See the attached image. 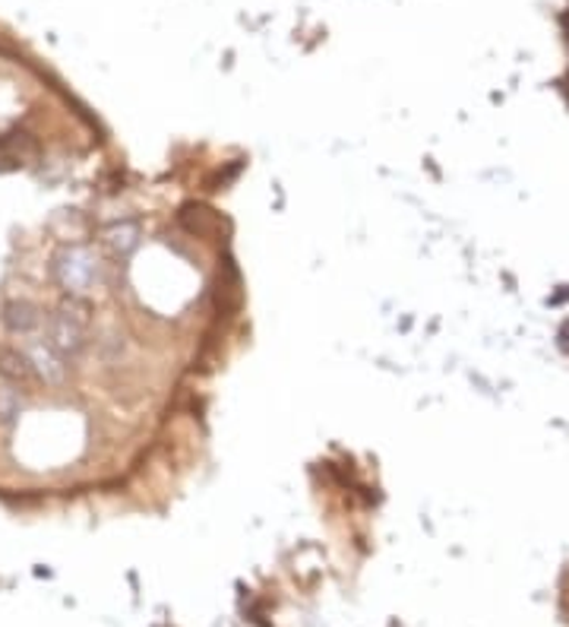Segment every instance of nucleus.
Masks as SVG:
<instances>
[{"label": "nucleus", "mask_w": 569, "mask_h": 627, "mask_svg": "<svg viewBox=\"0 0 569 627\" xmlns=\"http://www.w3.org/2000/svg\"><path fill=\"white\" fill-rule=\"evenodd\" d=\"M51 279L66 298H86L89 291L102 286L105 264L92 247L73 241V245L58 247V254L51 257Z\"/></svg>", "instance_id": "f257e3e1"}, {"label": "nucleus", "mask_w": 569, "mask_h": 627, "mask_svg": "<svg viewBox=\"0 0 569 627\" xmlns=\"http://www.w3.org/2000/svg\"><path fill=\"white\" fill-rule=\"evenodd\" d=\"M89 327H92V311L86 298H66L61 308L44 320V342L61 352L66 361L80 359L89 346Z\"/></svg>", "instance_id": "f03ea898"}, {"label": "nucleus", "mask_w": 569, "mask_h": 627, "mask_svg": "<svg viewBox=\"0 0 569 627\" xmlns=\"http://www.w3.org/2000/svg\"><path fill=\"white\" fill-rule=\"evenodd\" d=\"M0 320H3V327H7V333H13V337H35L44 327L42 308H39L35 301H29V298H13V301H7Z\"/></svg>", "instance_id": "7ed1b4c3"}, {"label": "nucleus", "mask_w": 569, "mask_h": 627, "mask_svg": "<svg viewBox=\"0 0 569 627\" xmlns=\"http://www.w3.org/2000/svg\"><path fill=\"white\" fill-rule=\"evenodd\" d=\"M29 359H32V368H35V378L44 383H64L66 381V371H70V361L61 356V352H54L44 339L39 342H32L29 349Z\"/></svg>", "instance_id": "20e7f679"}, {"label": "nucleus", "mask_w": 569, "mask_h": 627, "mask_svg": "<svg viewBox=\"0 0 569 627\" xmlns=\"http://www.w3.org/2000/svg\"><path fill=\"white\" fill-rule=\"evenodd\" d=\"M0 381L10 383V387H20V390H25L29 383L35 381V368H32L29 352L0 349Z\"/></svg>", "instance_id": "39448f33"}, {"label": "nucleus", "mask_w": 569, "mask_h": 627, "mask_svg": "<svg viewBox=\"0 0 569 627\" xmlns=\"http://www.w3.org/2000/svg\"><path fill=\"white\" fill-rule=\"evenodd\" d=\"M139 241H143V228L136 223H114L105 232V247H108L114 260H127L139 247Z\"/></svg>", "instance_id": "423d86ee"}, {"label": "nucleus", "mask_w": 569, "mask_h": 627, "mask_svg": "<svg viewBox=\"0 0 569 627\" xmlns=\"http://www.w3.org/2000/svg\"><path fill=\"white\" fill-rule=\"evenodd\" d=\"M25 409L20 387H10V383H0V425H13Z\"/></svg>", "instance_id": "0eeeda50"}]
</instances>
